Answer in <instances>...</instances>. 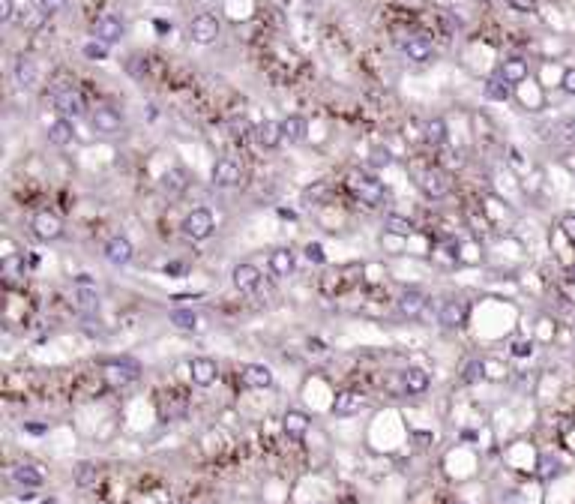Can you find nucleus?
I'll return each instance as SVG.
<instances>
[{"label": "nucleus", "mask_w": 575, "mask_h": 504, "mask_svg": "<svg viewBox=\"0 0 575 504\" xmlns=\"http://www.w3.org/2000/svg\"><path fill=\"white\" fill-rule=\"evenodd\" d=\"M414 181H417V186H419V193H423L426 198H431V201H441V198H446L453 193V174L446 171L443 166H426V168H419L417 174H414Z\"/></svg>", "instance_id": "1"}, {"label": "nucleus", "mask_w": 575, "mask_h": 504, "mask_svg": "<svg viewBox=\"0 0 575 504\" xmlns=\"http://www.w3.org/2000/svg\"><path fill=\"white\" fill-rule=\"evenodd\" d=\"M348 189L354 193V198H360L363 205L368 207H378L383 201V186L375 174H366V171H351L348 174Z\"/></svg>", "instance_id": "2"}, {"label": "nucleus", "mask_w": 575, "mask_h": 504, "mask_svg": "<svg viewBox=\"0 0 575 504\" xmlns=\"http://www.w3.org/2000/svg\"><path fill=\"white\" fill-rule=\"evenodd\" d=\"M216 229V222H213V213L207 207H195L192 213H186V219L180 222V231L186 241H207V237L213 234Z\"/></svg>", "instance_id": "3"}, {"label": "nucleus", "mask_w": 575, "mask_h": 504, "mask_svg": "<svg viewBox=\"0 0 575 504\" xmlns=\"http://www.w3.org/2000/svg\"><path fill=\"white\" fill-rule=\"evenodd\" d=\"M72 297H75V307H79V312H84V315H93L99 309V288L91 280V273H81L79 280H75Z\"/></svg>", "instance_id": "4"}, {"label": "nucleus", "mask_w": 575, "mask_h": 504, "mask_svg": "<svg viewBox=\"0 0 575 504\" xmlns=\"http://www.w3.org/2000/svg\"><path fill=\"white\" fill-rule=\"evenodd\" d=\"M210 178H213V186H219V189L240 186V181H243V162L234 159V156H222V159H216V166H213V171H210Z\"/></svg>", "instance_id": "5"}, {"label": "nucleus", "mask_w": 575, "mask_h": 504, "mask_svg": "<svg viewBox=\"0 0 575 504\" xmlns=\"http://www.w3.org/2000/svg\"><path fill=\"white\" fill-rule=\"evenodd\" d=\"M54 108L60 111V118H69V120H75V118H81L84 115V96L75 91L72 84H63V87H57L54 91Z\"/></svg>", "instance_id": "6"}, {"label": "nucleus", "mask_w": 575, "mask_h": 504, "mask_svg": "<svg viewBox=\"0 0 575 504\" xmlns=\"http://www.w3.org/2000/svg\"><path fill=\"white\" fill-rule=\"evenodd\" d=\"M30 229H33V234L40 237V241H60L63 237V219L57 217L54 210H40L36 217L30 219Z\"/></svg>", "instance_id": "7"}, {"label": "nucleus", "mask_w": 575, "mask_h": 504, "mask_svg": "<svg viewBox=\"0 0 575 504\" xmlns=\"http://www.w3.org/2000/svg\"><path fill=\"white\" fill-rule=\"evenodd\" d=\"M219 33H222L219 21H216V16H207V12L195 16L189 24V36H192V42H198V45H213L219 40Z\"/></svg>", "instance_id": "8"}, {"label": "nucleus", "mask_w": 575, "mask_h": 504, "mask_svg": "<svg viewBox=\"0 0 575 504\" xmlns=\"http://www.w3.org/2000/svg\"><path fill=\"white\" fill-rule=\"evenodd\" d=\"M102 378L108 382V387H126L138 378V363L132 360H108L102 367Z\"/></svg>", "instance_id": "9"}, {"label": "nucleus", "mask_w": 575, "mask_h": 504, "mask_svg": "<svg viewBox=\"0 0 575 504\" xmlns=\"http://www.w3.org/2000/svg\"><path fill=\"white\" fill-rule=\"evenodd\" d=\"M123 36H126V24L117 16H99L93 21V40L105 42V45H114V42H120Z\"/></svg>", "instance_id": "10"}, {"label": "nucleus", "mask_w": 575, "mask_h": 504, "mask_svg": "<svg viewBox=\"0 0 575 504\" xmlns=\"http://www.w3.org/2000/svg\"><path fill=\"white\" fill-rule=\"evenodd\" d=\"M189 378L195 387H213L219 378V367L213 357H192L189 360Z\"/></svg>", "instance_id": "11"}, {"label": "nucleus", "mask_w": 575, "mask_h": 504, "mask_svg": "<svg viewBox=\"0 0 575 504\" xmlns=\"http://www.w3.org/2000/svg\"><path fill=\"white\" fill-rule=\"evenodd\" d=\"M438 321L441 327H446V331H453V327H462L467 321V304L462 297H446L441 304V312H438Z\"/></svg>", "instance_id": "12"}, {"label": "nucleus", "mask_w": 575, "mask_h": 504, "mask_svg": "<svg viewBox=\"0 0 575 504\" xmlns=\"http://www.w3.org/2000/svg\"><path fill=\"white\" fill-rule=\"evenodd\" d=\"M231 282L240 294H252V292H258V285H261V270L249 261H240L231 270Z\"/></svg>", "instance_id": "13"}, {"label": "nucleus", "mask_w": 575, "mask_h": 504, "mask_svg": "<svg viewBox=\"0 0 575 504\" xmlns=\"http://www.w3.org/2000/svg\"><path fill=\"white\" fill-rule=\"evenodd\" d=\"M102 256H105L108 264H114V268H126V264L132 261L135 256V246L129 244V237H111V241L105 244V249H102Z\"/></svg>", "instance_id": "14"}, {"label": "nucleus", "mask_w": 575, "mask_h": 504, "mask_svg": "<svg viewBox=\"0 0 575 504\" xmlns=\"http://www.w3.org/2000/svg\"><path fill=\"white\" fill-rule=\"evenodd\" d=\"M91 123H93V132H99V135H117V132L123 130L120 111H117V108H108V105H99V108L93 111Z\"/></svg>", "instance_id": "15"}, {"label": "nucleus", "mask_w": 575, "mask_h": 504, "mask_svg": "<svg viewBox=\"0 0 575 504\" xmlns=\"http://www.w3.org/2000/svg\"><path fill=\"white\" fill-rule=\"evenodd\" d=\"M395 309H399V315H405V319H419L426 309V294L419 292V288H405V292H399V297H395Z\"/></svg>", "instance_id": "16"}, {"label": "nucleus", "mask_w": 575, "mask_h": 504, "mask_svg": "<svg viewBox=\"0 0 575 504\" xmlns=\"http://www.w3.org/2000/svg\"><path fill=\"white\" fill-rule=\"evenodd\" d=\"M240 382L252 390H267V387H273V370L264 367V363H246L240 370Z\"/></svg>", "instance_id": "17"}, {"label": "nucleus", "mask_w": 575, "mask_h": 504, "mask_svg": "<svg viewBox=\"0 0 575 504\" xmlns=\"http://www.w3.org/2000/svg\"><path fill=\"white\" fill-rule=\"evenodd\" d=\"M255 142L267 150H276L279 144L285 142V132H282V123L279 120H261L255 126Z\"/></svg>", "instance_id": "18"}, {"label": "nucleus", "mask_w": 575, "mask_h": 504, "mask_svg": "<svg viewBox=\"0 0 575 504\" xmlns=\"http://www.w3.org/2000/svg\"><path fill=\"white\" fill-rule=\"evenodd\" d=\"M9 477H12V483L21 486V489H36V486H42V481H45L42 471L36 469V465H30V462H18V465H12Z\"/></svg>", "instance_id": "19"}, {"label": "nucleus", "mask_w": 575, "mask_h": 504, "mask_svg": "<svg viewBox=\"0 0 575 504\" xmlns=\"http://www.w3.org/2000/svg\"><path fill=\"white\" fill-rule=\"evenodd\" d=\"M363 408H366V399L356 390H342L333 399V414H339V418H351V414H360Z\"/></svg>", "instance_id": "20"}, {"label": "nucleus", "mask_w": 575, "mask_h": 504, "mask_svg": "<svg viewBox=\"0 0 575 504\" xmlns=\"http://www.w3.org/2000/svg\"><path fill=\"white\" fill-rule=\"evenodd\" d=\"M402 387L414 396H423L431 387V375L423 367H407V370H402Z\"/></svg>", "instance_id": "21"}, {"label": "nucleus", "mask_w": 575, "mask_h": 504, "mask_svg": "<svg viewBox=\"0 0 575 504\" xmlns=\"http://www.w3.org/2000/svg\"><path fill=\"white\" fill-rule=\"evenodd\" d=\"M497 75H501V79H504L506 84H521V81H528L530 67H528V60H525V57H509V60L501 63Z\"/></svg>", "instance_id": "22"}, {"label": "nucleus", "mask_w": 575, "mask_h": 504, "mask_svg": "<svg viewBox=\"0 0 575 504\" xmlns=\"http://www.w3.org/2000/svg\"><path fill=\"white\" fill-rule=\"evenodd\" d=\"M402 52L414 63H429L434 57V45H431V40H426V36H411V40L402 45Z\"/></svg>", "instance_id": "23"}, {"label": "nucleus", "mask_w": 575, "mask_h": 504, "mask_svg": "<svg viewBox=\"0 0 575 504\" xmlns=\"http://www.w3.org/2000/svg\"><path fill=\"white\" fill-rule=\"evenodd\" d=\"M282 430H285V435L291 441H303L306 433H309V418H306L303 411L291 408V411H285V418H282Z\"/></svg>", "instance_id": "24"}, {"label": "nucleus", "mask_w": 575, "mask_h": 504, "mask_svg": "<svg viewBox=\"0 0 575 504\" xmlns=\"http://www.w3.org/2000/svg\"><path fill=\"white\" fill-rule=\"evenodd\" d=\"M36 81H40V67H36V60L30 55H21L16 60V84L18 87H36Z\"/></svg>", "instance_id": "25"}, {"label": "nucleus", "mask_w": 575, "mask_h": 504, "mask_svg": "<svg viewBox=\"0 0 575 504\" xmlns=\"http://www.w3.org/2000/svg\"><path fill=\"white\" fill-rule=\"evenodd\" d=\"M159 186H162V193H165V195L177 198V195H183V193H186V186H189V174H186L183 168H168V171L162 174Z\"/></svg>", "instance_id": "26"}, {"label": "nucleus", "mask_w": 575, "mask_h": 504, "mask_svg": "<svg viewBox=\"0 0 575 504\" xmlns=\"http://www.w3.org/2000/svg\"><path fill=\"white\" fill-rule=\"evenodd\" d=\"M294 268H297V256H294V249L279 246V249L270 252V270L276 276H291Z\"/></svg>", "instance_id": "27"}, {"label": "nucleus", "mask_w": 575, "mask_h": 504, "mask_svg": "<svg viewBox=\"0 0 575 504\" xmlns=\"http://www.w3.org/2000/svg\"><path fill=\"white\" fill-rule=\"evenodd\" d=\"M72 138H75V126H72L69 118H60V120H54V123L48 126V142L54 144V147L72 144Z\"/></svg>", "instance_id": "28"}, {"label": "nucleus", "mask_w": 575, "mask_h": 504, "mask_svg": "<svg viewBox=\"0 0 575 504\" xmlns=\"http://www.w3.org/2000/svg\"><path fill=\"white\" fill-rule=\"evenodd\" d=\"M450 132H446V120L443 118H431L423 123V142L431 144V147H443Z\"/></svg>", "instance_id": "29"}, {"label": "nucleus", "mask_w": 575, "mask_h": 504, "mask_svg": "<svg viewBox=\"0 0 575 504\" xmlns=\"http://www.w3.org/2000/svg\"><path fill=\"white\" fill-rule=\"evenodd\" d=\"M282 132H285V142L288 144H300V142H306L309 123H306V118H300V115H288L282 120Z\"/></svg>", "instance_id": "30"}, {"label": "nucleus", "mask_w": 575, "mask_h": 504, "mask_svg": "<svg viewBox=\"0 0 575 504\" xmlns=\"http://www.w3.org/2000/svg\"><path fill=\"white\" fill-rule=\"evenodd\" d=\"M330 195H333V186L327 181H315L312 186L303 189V205H327Z\"/></svg>", "instance_id": "31"}, {"label": "nucleus", "mask_w": 575, "mask_h": 504, "mask_svg": "<svg viewBox=\"0 0 575 504\" xmlns=\"http://www.w3.org/2000/svg\"><path fill=\"white\" fill-rule=\"evenodd\" d=\"M383 229H387V234L393 237H411L417 231V225L407 219V217H399V213H390L387 219H383Z\"/></svg>", "instance_id": "32"}, {"label": "nucleus", "mask_w": 575, "mask_h": 504, "mask_svg": "<svg viewBox=\"0 0 575 504\" xmlns=\"http://www.w3.org/2000/svg\"><path fill=\"white\" fill-rule=\"evenodd\" d=\"M99 477H102V469L96 462H81L79 469H75V483L81 489H93L99 483Z\"/></svg>", "instance_id": "33"}, {"label": "nucleus", "mask_w": 575, "mask_h": 504, "mask_svg": "<svg viewBox=\"0 0 575 504\" xmlns=\"http://www.w3.org/2000/svg\"><path fill=\"white\" fill-rule=\"evenodd\" d=\"M485 96L494 99V103H506V99L513 96V84H506L501 75H492V79L485 81Z\"/></svg>", "instance_id": "34"}, {"label": "nucleus", "mask_w": 575, "mask_h": 504, "mask_svg": "<svg viewBox=\"0 0 575 504\" xmlns=\"http://www.w3.org/2000/svg\"><path fill=\"white\" fill-rule=\"evenodd\" d=\"M489 360H480V357H474V360H467L465 363V370H462V382L465 384H477V382H482V378H489Z\"/></svg>", "instance_id": "35"}, {"label": "nucleus", "mask_w": 575, "mask_h": 504, "mask_svg": "<svg viewBox=\"0 0 575 504\" xmlns=\"http://www.w3.org/2000/svg\"><path fill=\"white\" fill-rule=\"evenodd\" d=\"M171 324L177 331H198V312L195 309H171Z\"/></svg>", "instance_id": "36"}, {"label": "nucleus", "mask_w": 575, "mask_h": 504, "mask_svg": "<svg viewBox=\"0 0 575 504\" xmlns=\"http://www.w3.org/2000/svg\"><path fill=\"white\" fill-rule=\"evenodd\" d=\"M554 474H560L557 457H552V453H540V459H536V477H542V481H552Z\"/></svg>", "instance_id": "37"}, {"label": "nucleus", "mask_w": 575, "mask_h": 504, "mask_svg": "<svg viewBox=\"0 0 575 504\" xmlns=\"http://www.w3.org/2000/svg\"><path fill=\"white\" fill-rule=\"evenodd\" d=\"M0 273H4L6 285H12V282H16V276H24V258L21 256L4 258V264H0Z\"/></svg>", "instance_id": "38"}, {"label": "nucleus", "mask_w": 575, "mask_h": 504, "mask_svg": "<svg viewBox=\"0 0 575 504\" xmlns=\"http://www.w3.org/2000/svg\"><path fill=\"white\" fill-rule=\"evenodd\" d=\"M368 166L372 168H387V166H393V154L387 147H372V154H368Z\"/></svg>", "instance_id": "39"}, {"label": "nucleus", "mask_w": 575, "mask_h": 504, "mask_svg": "<svg viewBox=\"0 0 575 504\" xmlns=\"http://www.w3.org/2000/svg\"><path fill=\"white\" fill-rule=\"evenodd\" d=\"M81 52H84L87 60H105L108 57V45L99 42V40H91V42H84Z\"/></svg>", "instance_id": "40"}, {"label": "nucleus", "mask_w": 575, "mask_h": 504, "mask_svg": "<svg viewBox=\"0 0 575 504\" xmlns=\"http://www.w3.org/2000/svg\"><path fill=\"white\" fill-rule=\"evenodd\" d=\"M557 229H560V234H564L569 244H575V213H564L560 222H557Z\"/></svg>", "instance_id": "41"}, {"label": "nucleus", "mask_w": 575, "mask_h": 504, "mask_svg": "<svg viewBox=\"0 0 575 504\" xmlns=\"http://www.w3.org/2000/svg\"><path fill=\"white\" fill-rule=\"evenodd\" d=\"M306 258H309L312 264H324L327 261V256H324V246L321 244H306Z\"/></svg>", "instance_id": "42"}, {"label": "nucleus", "mask_w": 575, "mask_h": 504, "mask_svg": "<svg viewBox=\"0 0 575 504\" xmlns=\"http://www.w3.org/2000/svg\"><path fill=\"white\" fill-rule=\"evenodd\" d=\"M36 4H40V12H42V16H54V12H60L63 6L69 4V0H36Z\"/></svg>", "instance_id": "43"}, {"label": "nucleus", "mask_w": 575, "mask_h": 504, "mask_svg": "<svg viewBox=\"0 0 575 504\" xmlns=\"http://www.w3.org/2000/svg\"><path fill=\"white\" fill-rule=\"evenodd\" d=\"M560 87H564V93L575 96V67H567L564 75H560Z\"/></svg>", "instance_id": "44"}, {"label": "nucleus", "mask_w": 575, "mask_h": 504, "mask_svg": "<svg viewBox=\"0 0 575 504\" xmlns=\"http://www.w3.org/2000/svg\"><path fill=\"white\" fill-rule=\"evenodd\" d=\"M513 12H536V0H506Z\"/></svg>", "instance_id": "45"}, {"label": "nucleus", "mask_w": 575, "mask_h": 504, "mask_svg": "<svg viewBox=\"0 0 575 504\" xmlns=\"http://www.w3.org/2000/svg\"><path fill=\"white\" fill-rule=\"evenodd\" d=\"M12 18H16V4L12 0H0V21L9 24Z\"/></svg>", "instance_id": "46"}, {"label": "nucleus", "mask_w": 575, "mask_h": 504, "mask_svg": "<svg viewBox=\"0 0 575 504\" xmlns=\"http://www.w3.org/2000/svg\"><path fill=\"white\" fill-rule=\"evenodd\" d=\"M530 351H533L530 339H516V343H513V355H516V357H528Z\"/></svg>", "instance_id": "47"}, {"label": "nucleus", "mask_w": 575, "mask_h": 504, "mask_svg": "<svg viewBox=\"0 0 575 504\" xmlns=\"http://www.w3.org/2000/svg\"><path fill=\"white\" fill-rule=\"evenodd\" d=\"M165 273H168V276H180V273H186V264H168Z\"/></svg>", "instance_id": "48"}, {"label": "nucleus", "mask_w": 575, "mask_h": 504, "mask_svg": "<svg viewBox=\"0 0 575 504\" xmlns=\"http://www.w3.org/2000/svg\"><path fill=\"white\" fill-rule=\"evenodd\" d=\"M564 130H567V138H569V142H575V123L569 120V123L564 126Z\"/></svg>", "instance_id": "49"}, {"label": "nucleus", "mask_w": 575, "mask_h": 504, "mask_svg": "<svg viewBox=\"0 0 575 504\" xmlns=\"http://www.w3.org/2000/svg\"><path fill=\"white\" fill-rule=\"evenodd\" d=\"M567 280L575 285V264H569V270H567Z\"/></svg>", "instance_id": "50"}, {"label": "nucleus", "mask_w": 575, "mask_h": 504, "mask_svg": "<svg viewBox=\"0 0 575 504\" xmlns=\"http://www.w3.org/2000/svg\"><path fill=\"white\" fill-rule=\"evenodd\" d=\"M45 504H54V501H45Z\"/></svg>", "instance_id": "51"}]
</instances>
